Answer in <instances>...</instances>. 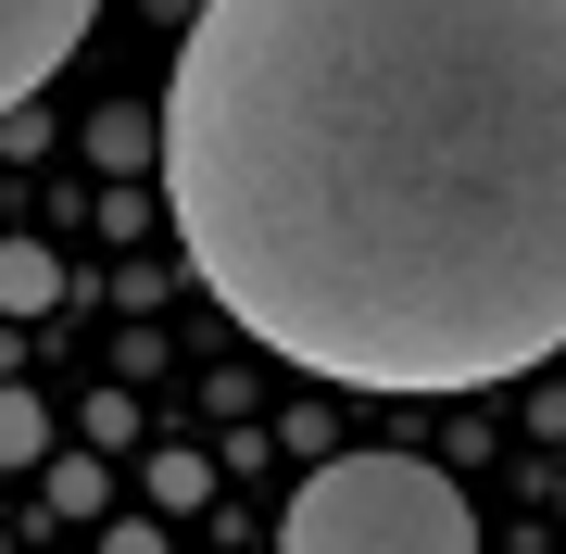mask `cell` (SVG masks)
<instances>
[{
    "label": "cell",
    "mask_w": 566,
    "mask_h": 554,
    "mask_svg": "<svg viewBox=\"0 0 566 554\" xmlns=\"http://www.w3.org/2000/svg\"><path fill=\"white\" fill-rule=\"evenodd\" d=\"M102 0H0V114H25L51 88V63H76Z\"/></svg>",
    "instance_id": "3957f363"
},
{
    "label": "cell",
    "mask_w": 566,
    "mask_h": 554,
    "mask_svg": "<svg viewBox=\"0 0 566 554\" xmlns=\"http://www.w3.org/2000/svg\"><path fill=\"white\" fill-rule=\"evenodd\" d=\"M51 453V416H39V390H0V467H39Z\"/></svg>",
    "instance_id": "5b68a950"
},
{
    "label": "cell",
    "mask_w": 566,
    "mask_h": 554,
    "mask_svg": "<svg viewBox=\"0 0 566 554\" xmlns=\"http://www.w3.org/2000/svg\"><path fill=\"white\" fill-rule=\"evenodd\" d=\"M202 290L340 390L566 353V0H202L164 76Z\"/></svg>",
    "instance_id": "6da1fadb"
},
{
    "label": "cell",
    "mask_w": 566,
    "mask_h": 554,
    "mask_svg": "<svg viewBox=\"0 0 566 554\" xmlns=\"http://www.w3.org/2000/svg\"><path fill=\"white\" fill-rule=\"evenodd\" d=\"M277 554H479V516L428 453H340L290 492Z\"/></svg>",
    "instance_id": "7a4b0ae2"
},
{
    "label": "cell",
    "mask_w": 566,
    "mask_h": 554,
    "mask_svg": "<svg viewBox=\"0 0 566 554\" xmlns=\"http://www.w3.org/2000/svg\"><path fill=\"white\" fill-rule=\"evenodd\" d=\"M63 303V265L39 240H0V315H51Z\"/></svg>",
    "instance_id": "277c9868"
},
{
    "label": "cell",
    "mask_w": 566,
    "mask_h": 554,
    "mask_svg": "<svg viewBox=\"0 0 566 554\" xmlns=\"http://www.w3.org/2000/svg\"><path fill=\"white\" fill-rule=\"evenodd\" d=\"M102 554H164V530H139V516H114V530H102Z\"/></svg>",
    "instance_id": "8992f818"
}]
</instances>
